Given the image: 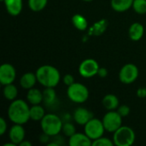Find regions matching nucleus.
I'll return each mask as SVG.
<instances>
[{
  "mask_svg": "<svg viewBox=\"0 0 146 146\" xmlns=\"http://www.w3.org/2000/svg\"><path fill=\"white\" fill-rule=\"evenodd\" d=\"M137 96L140 98H146V88L145 87H141L139 88L137 91Z\"/></svg>",
  "mask_w": 146,
  "mask_h": 146,
  "instance_id": "32",
  "label": "nucleus"
},
{
  "mask_svg": "<svg viewBox=\"0 0 146 146\" xmlns=\"http://www.w3.org/2000/svg\"><path fill=\"white\" fill-rule=\"evenodd\" d=\"M16 78V71L10 63H3L0 67V83L3 86L12 84Z\"/></svg>",
  "mask_w": 146,
  "mask_h": 146,
  "instance_id": "10",
  "label": "nucleus"
},
{
  "mask_svg": "<svg viewBox=\"0 0 146 146\" xmlns=\"http://www.w3.org/2000/svg\"><path fill=\"white\" fill-rule=\"evenodd\" d=\"M106 27H107V24H106L105 21L103 20V21H98V22H96V23L94 24V26L92 27L91 30H94V31H95L94 34L99 35V34H101L102 33L104 32Z\"/></svg>",
  "mask_w": 146,
  "mask_h": 146,
  "instance_id": "28",
  "label": "nucleus"
},
{
  "mask_svg": "<svg viewBox=\"0 0 146 146\" xmlns=\"http://www.w3.org/2000/svg\"><path fill=\"white\" fill-rule=\"evenodd\" d=\"M38 82L44 87H56L61 80L58 69L51 65H43L36 71Z\"/></svg>",
  "mask_w": 146,
  "mask_h": 146,
  "instance_id": "2",
  "label": "nucleus"
},
{
  "mask_svg": "<svg viewBox=\"0 0 146 146\" xmlns=\"http://www.w3.org/2000/svg\"><path fill=\"white\" fill-rule=\"evenodd\" d=\"M133 10L139 15L146 13V0H134L133 3Z\"/></svg>",
  "mask_w": 146,
  "mask_h": 146,
  "instance_id": "25",
  "label": "nucleus"
},
{
  "mask_svg": "<svg viewBox=\"0 0 146 146\" xmlns=\"http://www.w3.org/2000/svg\"><path fill=\"white\" fill-rule=\"evenodd\" d=\"M135 133L131 127L121 126L114 133L113 141L116 146H131L135 142Z\"/></svg>",
  "mask_w": 146,
  "mask_h": 146,
  "instance_id": "4",
  "label": "nucleus"
},
{
  "mask_svg": "<svg viewBox=\"0 0 146 146\" xmlns=\"http://www.w3.org/2000/svg\"><path fill=\"white\" fill-rule=\"evenodd\" d=\"M122 118L123 117L117 112V110H109L102 120L105 130L110 133H115L122 126Z\"/></svg>",
  "mask_w": 146,
  "mask_h": 146,
  "instance_id": "7",
  "label": "nucleus"
},
{
  "mask_svg": "<svg viewBox=\"0 0 146 146\" xmlns=\"http://www.w3.org/2000/svg\"><path fill=\"white\" fill-rule=\"evenodd\" d=\"M67 95L72 102L75 104H83L89 98V90L85 85L74 82L68 86Z\"/></svg>",
  "mask_w": 146,
  "mask_h": 146,
  "instance_id": "5",
  "label": "nucleus"
},
{
  "mask_svg": "<svg viewBox=\"0 0 146 146\" xmlns=\"http://www.w3.org/2000/svg\"><path fill=\"white\" fill-rule=\"evenodd\" d=\"M72 23H73L74 27L80 31H85L88 27L87 20L85 18L84 15H82L80 14H75L73 15Z\"/></svg>",
  "mask_w": 146,
  "mask_h": 146,
  "instance_id": "21",
  "label": "nucleus"
},
{
  "mask_svg": "<svg viewBox=\"0 0 146 146\" xmlns=\"http://www.w3.org/2000/svg\"><path fill=\"white\" fill-rule=\"evenodd\" d=\"M115 145L114 141L110 140L108 138L100 137L99 139H97L92 141V146H113Z\"/></svg>",
  "mask_w": 146,
  "mask_h": 146,
  "instance_id": "26",
  "label": "nucleus"
},
{
  "mask_svg": "<svg viewBox=\"0 0 146 146\" xmlns=\"http://www.w3.org/2000/svg\"><path fill=\"white\" fill-rule=\"evenodd\" d=\"M62 133L67 137H71L72 135H74L76 133V128L73 123L66 122L62 126Z\"/></svg>",
  "mask_w": 146,
  "mask_h": 146,
  "instance_id": "27",
  "label": "nucleus"
},
{
  "mask_svg": "<svg viewBox=\"0 0 146 146\" xmlns=\"http://www.w3.org/2000/svg\"><path fill=\"white\" fill-rule=\"evenodd\" d=\"M48 0H28V6L33 12L43 10L47 5Z\"/></svg>",
  "mask_w": 146,
  "mask_h": 146,
  "instance_id": "24",
  "label": "nucleus"
},
{
  "mask_svg": "<svg viewBox=\"0 0 146 146\" xmlns=\"http://www.w3.org/2000/svg\"><path fill=\"white\" fill-rule=\"evenodd\" d=\"M103 105L107 110H115L118 109L120 102L118 98L114 94H107L103 98Z\"/></svg>",
  "mask_w": 146,
  "mask_h": 146,
  "instance_id": "18",
  "label": "nucleus"
},
{
  "mask_svg": "<svg viewBox=\"0 0 146 146\" xmlns=\"http://www.w3.org/2000/svg\"><path fill=\"white\" fill-rule=\"evenodd\" d=\"M7 127H8V124L5 121V119L3 117L0 118V135L3 136L6 131H7Z\"/></svg>",
  "mask_w": 146,
  "mask_h": 146,
  "instance_id": "31",
  "label": "nucleus"
},
{
  "mask_svg": "<svg viewBox=\"0 0 146 146\" xmlns=\"http://www.w3.org/2000/svg\"><path fill=\"white\" fill-rule=\"evenodd\" d=\"M8 117L14 124L23 125L30 120V107L22 99H15L8 109Z\"/></svg>",
  "mask_w": 146,
  "mask_h": 146,
  "instance_id": "1",
  "label": "nucleus"
},
{
  "mask_svg": "<svg viewBox=\"0 0 146 146\" xmlns=\"http://www.w3.org/2000/svg\"><path fill=\"white\" fill-rule=\"evenodd\" d=\"M68 144L70 146H91L92 145V140L86 133H75L69 137Z\"/></svg>",
  "mask_w": 146,
  "mask_h": 146,
  "instance_id": "13",
  "label": "nucleus"
},
{
  "mask_svg": "<svg viewBox=\"0 0 146 146\" xmlns=\"http://www.w3.org/2000/svg\"><path fill=\"white\" fill-rule=\"evenodd\" d=\"M9 137L11 142L19 145L25 139V129L21 124H14L9 133Z\"/></svg>",
  "mask_w": 146,
  "mask_h": 146,
  "instance_id": "12",
  "label": "nucleus"
},
{
  "mask_svg": "<svg viewBox=\"0 0 146 146\" xmlns=\"http://www.w3.org/2000/svg\"><path fill=\"white\" fill-rule=\"evenodd\" d=\"M98 75L101 78H105L108 75V70L105 68H99L98 72Z\"/></svg>",
  "mask_w": 146,
  "mask_h": 146,
  "instance_id": "33",
  "label": "nucleus"
},
{
  "mask_svg": "<svg viewBox=\"0 0 146 146\" xmlns=\"http://www.w3.org/2000/svg\"><path fill=\"white\" fill-rule=\"evenodd\" d=\"M134 0H111V7L116 12H125L133 7Z\"/></svg>",
  "mask_w": 146,
  "mask_h": 146,
  "instance_id": "19",
  "label": "nucleus"
},
{
  "mask_svg": "<svg viewBox=\"0 0 146 146\" xmlns=\"http://www.w3.org/2000/svg\"><path fill=\"white\" fill-rule=\"evenodd\" d=\"M27 99L32 105L40 104L43 102V92L37 88H31L28 90L27 94Z\"/></svg>",
  "mask_w": 146,
  "mask_h": 146,
  "instance_id": "17",
  "label": "nucleus"
},
{
  "mask_svg": "<svg viewBox=\"0 0 146 146\" xmlns=\"http://www.w3.org/2000/svg\"><path fill=\"white\" fill-rule=\"evenodd\" d=\"M16 145L15 144H14L13 142H11L10 141V143H7V144H4V146H15Z\"/></svg>",
  "mask_w": 146,
  "mask_h": 146,
  "instance_id": "35",
  "label": "nucleus"
},
{
  "mask_svg": "<svg viewBox=\"0 0 146 146\" xmlns=\"http://www.w3.org/2000/svg\"><path fill=\"white\" fill-rule=\"evenodd\" d=\"M37 81L38 80H37L36 74H33L32 72H27L21 77L20 85L23 89L29 90L35 86Z\"/></svg>",
  "mask_w": 146,
  "mask_h": 146,
  "instance_id": "16",
  "label": "nucleus"
},
{
  "mask_svg": "<svg viewBox=\"0 0 146 146\" xmlns=\"http://www.w3.org/2000/svg\"><path fill=\"white\" fill-rule=\"evenodd\" d=\"M83 1H85V2H90V1H92V0H83Z\"/></svg>",
  "mask_w": 146,
  "mask_h": 146,
  "instance_id": "36",
  "label": "nucleus"
},
{
  "mask_svg": "<svg viewBox=\"0 0 146 146\" xmlns=\"http://www.w3.org/2000/svg\"><path fill=\"white\" fill-rule=\"evenodd\" d=\"M20 146H32V144L29 142V141H27V140H23L20 145H19Z\"/></svg>",
  "mask_w": 146,
  "mask_h": 146,
  "instance_id": "34",
  "label": "nucleus"
},
{
  "mask_svg": "<svg viewBox=\"0 0 146 146\" xmlns=\"http://www.w3.org/2000/svg\"><path fill=\"white\" fill-rule=\"evenodd\" d=\"M40 126L44 133L50 137H55L62 131L63 123L58 115L55 114H47L40 121Z\"/></svg>",
  "mask_w": 146,
  "mask_h": 146,
  "instance_id": "3",
  "label": "nucleus"
},
{
  "mask_svg": "<svg viewBox=\"0 0 146 146\" xmlns=\"http://www.w3.org/2000/svg\"><path fill=\"white\" fill-rule=\"evenodd\" d=\"M117 112L122 116V117H126L130 114V107L127 104H123L118 107L117 109Z\"/></svg>",
  "mask_w": 146,
  "mask_h": 146,
  "instance_id": "29",
  "label": "nucleus"
},
{
  "mask_svg": "<svg viewBox=\"0 0 146 146\" xmlns=\"http://www.w3.org/2000/svg\"><path fill=\"white\" fill-rule=\"evenodd\" d=\"M44 115H45V111L41 105L35 104L30 108V120L34 121H41Z\"/></svg>",
  "mask_w": 146,
  "mask_h": 146,
  "instance_id": "22",
  "label": "nucleus"
},
{
  "mask_svg": "<svg viewBox=\"0 0 146 146\" xmlns=\"http://www.w3.org/2000/svg\"><path fill=\"white\" fill-rule=\"evenodd\" d=\"M139 73V68L135 64L127 63L121 68L119 73V79L123 84H132L138 79Z\"/></svg>",
  "mask_w": 146,
  "mask_h": 146,
  "instance_id": "8",
  "label": "nucleus"
},
{
  "mask_svg": "<svg viewBox=\"0 0 146 146\" xmlns=\"http://www.w3.org/2000/svg\"><path fill=\"white\" fill-rule=\"evenodd\" d=\"M3 3L7 12L10 15L16 16L21 14L23 7L22 0H4Z\"/></svg>",
  "mask_w": 146,
  "mask_h": 146,
  "instance_id": "14",
  "label": "nucleus"
},
{
  "mask_svg": "<svg viewBox=\"0 0 146 146\" xmlns=\"http://www.w3.org/2000/svg\"><path fill=\"white\" fill-rule=\"evenodd\" d=\"M62 80H63V83H64L67 86H71L72 84H74V83L75 82V81H74V76H73L72 74H69L64 75Z\"/></svg>",
  "mask_w": 146,
  "mask_h": 146,
  "instance_id": "30",
  "label": "nucleus"
},
{
  "mask_svg": "<svg viewBox=\"0 0 146 146\" xmlns=\"http://www.w3.org/2000/svg\"><path fill=\"white\" fill-rule=\"evenodd\" d=\"M17 95H18V90H17L16 86L15 85H13V83L4 86L3 96L7 100H9V101L15 100V99H16Z\"/></svg>",
  "mask_w": 146,
  "mask_h": 146,
  "instance_id": "23",
  "label": "nucleus"
},
{
  "mask_svg": "<svg viewBox=\"0 0 146 146\" xmlns=\"http://www.w3.org/2000/svg\"><path fill=\"white\" fill-rule=\"evenodd\" d=\"M56 100V93L54 88L45 87L43 92V103L46 106H51Z\"/></svg>",
  "mask_w": 146,
  "mask_h": 146,
  "instance_id": "20",
  "label": "nucleus"
},
{
  "mask_svg": "<svg viewBox=\"0 0 146 146\" xmlns=\"http://www.w3.org/2000/svg\"><path fill=\"white\" fill-rule=\"evenodd\" d=\"M92 118L93 114L86 108L79 107L74 112V120L77 124L80 126H85Z\"/></svg>",
  "mask_w": 146,
  "mask_h": 146,
  "instance_id": "11",
  "label": "nucleus"
},
{
  "mask_svg": "<svg viewBox=\"0 0 146 146\" xmlns=\"http://www.w3.org/2000/svg\"><path fill=\"white\" fill-rule=\"evenodd\" d=\"M99 65L98 62L92 58L84 60L79 66V73L84 78H92L98 75Z\"/></svg>",
  "mask_w": 146,
  "mask_h": 146,
  "instance_id": "9",
  "label": "nucleus"
},
{
  "mask_svg": "<svg viewBox=\"0 0 146 146\" xmlns=\"http://www.w3.org/2000/svg\"><path fill=\"white\" fill-rule=\"evenodd\" d=\"M85 133L93 141L100 137L104 136V132L106 131L103 123V121L98 118H92L90 120L85 126Z\"/></svg>",
  "mask_w": 146,
  "mask_h": 146,
  "instance_id": "6",
  "label": "nucleus"
},
{
  "mask_svg": "<svg viewBox=\"0 0 146 146\" xmlns=\"http://www.w3.org/2000/svg\"><path fill=\"white\" fill-rule=\"evenodd\" d=\"M145 33V27L144 26L139 22H134L129 27V37L133 41H139L142 38Z\"/></svg>",
  "mask_w": 146,
  "mask_h": 146,
  "instance_id": "15",
  "label": "nucleus"
}]
</instances>
